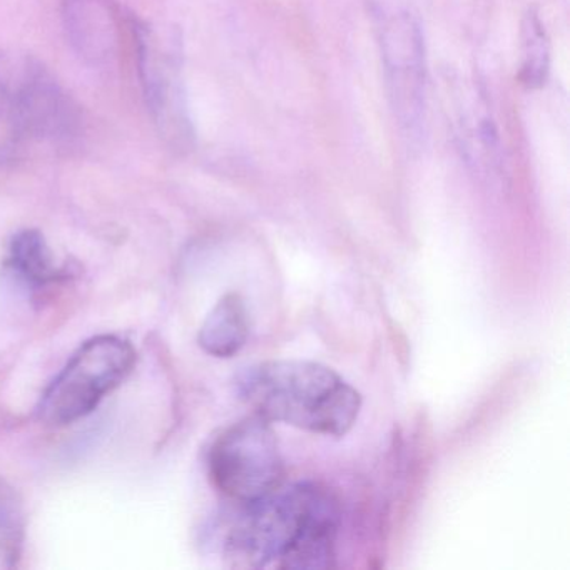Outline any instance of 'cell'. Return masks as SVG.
Segmentation results:
<instances>
[{"instance_id":"obj_9","label":"cell","mask_w":570,"mask_h":570,"mask_svg":"<svg viewBox=\"0 0 570 570\" xmlns=\"http://www.w3.org/2000/svg\"><path fill=\"white\" fill-rule=\"evenodd\" d=\"M455 98L450 102L453 109V128L460 141V148L480 165L490 166L499 156V139L495 125L479 89L470 86H456Z\"/></svg>"},{"instance_id":"obj_3","label":"cell","mask_w":570,"mask_h":570,"mask_svg":"<svg viewBox=\"0 0 570 570\" xmlns=\"http://www.w3.org/2000/svg\"><path fill=\"white\" fill-rule=\"evenodd\" d=\"M0 109L22 145H71L81 132L75 99L29 52L0 51Z\"/></svg>"},{"instance_id":"obj_6","label":"cell","mask_w":570,"mask_h":570,"mask_svg":"<svg viewBox=\"0 0 570 570\" xmlns=\"http://www.w3.org/2000/svg\"><path fill=\"white\" fill-rule=\"evenodd\" d=\"M136 363L131 343L115 335L86 342L42 396L39 415L51 425H68L98 409L121 385Z\"/></svg>"},{"instance_id":"obj_5","label":"cell","mask_w":570,"mask_h":570,"mask_svg":"<svg viewBox=\"0 0 570 570\" xmlns=\"http://www.w3.org/2000/svg\"><path fill=\"white\" fill-rule=\"evenodd\" d=\"M208 470L216 489L236 505L255 502L285 482V462L268 420L253 413L212 445Z\"/></svg>"},{"instance_id":"obj_8","label":"cell","mask_w":570,"mask_h":570,"mask_svg":"<svg viewBox=\"0 0 570 570\" xmlns=\"http://www.w3.org/2000/svg\"><path fill=\"white\" fill-rule=\"evenodd\" d=\"M66 31L75 51L89 65H102L115 56V0H62Z\"/></svg>"},{"instance_id":"obj_4","label":"cell","mask_w":570,"mask_h":570,"mask_svg":"<svg viewBox=\"0 0 570 570\" xmlns=\"http://www.w3.org/2000/svg\"><path fill=\"white\" fill-rule=\"evenodd\" d=\"M386 88L396 121L409 138L425 122L426 62L422 28L406 0H370Z\"/></svg>"},{"instance_id":"obj_7","label":"cell","mask_w":570,"mask_h":570,"mask_svg":"<svg viewBox=\"0 0 570 570\" xmlns=\"http://www.w3.org/2000/svg\"><path fill=\"white\" fill-rule=\"evenodd\" d=\"M132 32L146 106L163 138L175 148L186 149L191 142L193 129L176 41L145 22L135 24Z\"/></svg>"},{"instance_id":"obj_10","label":"cell","mask_w":570,"mask_h":570,"mask_svg":"<svg viewBox=\"0 0 570 570\" xmlns=\"http://www.w3.org/2000/svg\"><path fill=\"white\" fill-rule=\"evenodd\" d=\"M249 338V316L245 299L238 293H226L206 316L198 343L208 355L233 358Z\"/></svg>"},{"instance_id":"obj_13","label":"cell","mask_w":570,"mask_h":570,"mask_svg":"<svg viewBox=\"0 0 570 570\" xmlns=\"http://www.w3.org/2000/svg\"><path fill=\"white\" fill-rule=\"evenodd\" d=\"M24 539V509L14 487L0 479V567H14Z\"/></svg>"},{"instance_id":"obj_1","label":"cell","mask_w":570,"mask_h":570,"mask_svg":"<svg viewBox=\"0 0 570 570\" xmlns=\"http://www.w3.org/2000/svg\"><path fill=\"white\" fill-rule=\"evenodd\" d=\"M226 532L225 557L239 569L316 570L336 566L342 510L315 482H283L238 505Z\"/></svg>"},{"instance_id":"obj_12","label":"cell","mask_w":570,"mask_h":570,"mask_svg":"<svg viewBox=\"0 0 570 570\" xmlns=\"http://www.w3.org/2000/svg\"><path fill=\"white\" fill-rule=\"evenodd\" d=\"M549 39L539 16L530 11L522 24V66L520 79L527 88L535 89L549 75Z\"/></svg>"},{"instance_id":"obj_2","label":"cell","mask_w":570,"mask_h":570,"mask_svg":"<svg viewBox=\"0 0 570 570\" xmlns=\"http://www.w3.org/2000/svg\"><path fill=\"white\" fill-rule=\"evenodd\" d=\"M235 383L256 415L315 435H346L362 412L358 390L322 363L268 360L243 370Z\"/></svg>"},{"instance_id":"obj_11","label":"cell","mask_w":570,"mask_h":570,"mask_svg":"<svg viewBox=\"0 0 570 570\" xmlns=\"http://www.w3.org/2000/svg\"><path fill=\"white\" fill-rule=\"evenodd\" d=\"M9 265L19 278L32 286L51 285L61 276L55 253L38 229H24L12 236Z\"/></svg>"}]
</instances>
